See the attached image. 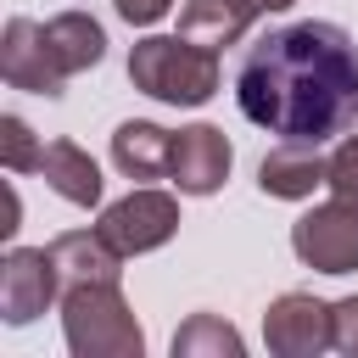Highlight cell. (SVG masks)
Returning a JSON list of instances; mask_svg holds the SVG:
<instances>
[{"label": "cell", "mask_w": 358, "mask_h": 358, "mask_svg": "<svg viewBox=\"0 0 358 358\" xmlns=\"http://www.w3.org/2000/svg\"><path fill=\"white\" fill-rule=\"evenodd\" d=\"M45 45H50V56H56V67L73 78V73H90L101 56H106V34H101V22L90 17V11H62V17H50L45 22Z\"/></svg>", "instance_id": "cell-15"}, {"label": "cell", "mask_w": 358, "mask_h": 358, "mask_svg": "<svg viewBox=\"0 0 358 358\" xmlns=\"http://www.w3.org/2000/svg\"><path fill=\"white\" fill-rule=\"evenodd\" d=\"M0 162H6V173H39V162H45V145L34 140V129L17 112L0 117Z\"/></svg>", "instance_id": "cell-17"}, {"label": "cell", "mask_w": 358, "mask_h": 358, "mask_svg": "<svg viewBox=\"0 0 358 358\" xmlns=\"http://www.w3.org/2000/svg\"><path fill=\"white\" fill-rule=\"evenodd\" d=\"M268 11V0H185L179 11V34L201 50H224L235 45L257 17Z\"/></svg>", "instance_id": "cell-11"}, {"label": "cell", "mask_w": 358, "mask_h": 358, "mask_svg": "<svg viewBox=\"0 0 358 358\" xmlns=\"http://www.w3.org/2000/svg\"><path fill=\"white\" fill-rule=\"evenodd\" d=\"M112 6H117V17H123V22L151 28V22H162V17H168V6H173V0H112Z\"/></svg>", "instance_id": "cell-20"}, {"label": "cell", "mask_w": 358, "mask_h": 358, "mask_svg": "<svg viewBox=\"0 0 358 358\" xmlns=\"http://www.w3.org/2000/svg\"><path fill=\"white\" fill-rule=\"evenodd\" d=\"M56 274L62 285H95V280H117L123 274V252L106 241V229H67L50 241Z\"/></svg>", "instance_id": "cell-12"}, {"label": "cell", "mask_w": 358, "mask_h": 358, "mask_svg": "<svg viewBox=\"0 0 358 358\" xmlns=\"http://www.w3.org/2000/svg\"><path fill=\"white\" fill-rule=\"evenodd\" d=\"M263 341L274 358H319L330 347V302L308 291H285L263 313Z\"/></svg>", "instance_id": "cell-7"}, {"label": "cell", "mask_w": 358, "mask_h": 358, "mask_svg": "<svg viewBox=\"0 0 358 358\" xmlns=\"http://www.w3.org/2000/svg\"><path fill=\"white\" fill-rule=\"evenodd\" d=\"M101 229L106 241L123 252V257H140V252H157L173 241L179 229V201L168 190H129L123 201H112L101 213Z\"/></svg>", "instance_id": "cell-5"}, {"label": "cell", "mask_w": 358, "mask_h": 358, "mask_svg": "<svg viewBox=\"0 0 358 358\" xmlns=\"http://www.w3.org/2000/svg\"><path fill=\"white\" fill-rule=\"evenodd\" d=\"M324 185H330L336 201L358 207V134H347V140L330 151V173H324Z\"/></svg>", "instance_id": "cell-18"}, {"label": "cell", "mask_w": 358, "mask_h": 358, "mask_svg": "<svg viewBox=\"0 0 358 358\" xmlns=\"http://www.w3.org/2000/svg\"><path fill=\"white\" fill-rule=\"evenodd\" d=\"M229 162H235V151H229L224 129L190 123V129L173 134V168H168V179H173L185 196H213V190L229 179Z\"/></svg>", "instance_id": "cell-9"}, {"label": "cell", "mask_w": 358, "mask_h": 358, "mask_svg": "<svg viewBox=\"0 0 358 358\" xmlns=\"http://www.w3.org/2000/svg\"><path fill=\"white\" fill-rule=\"evenodd\" d=\"M112 162H117V173H129V179H162V173L173 168V134L157 129V123H145V117L117 123V134H112Z\"/></svg>", "instance_id": "cell-13"}, {"label": "cell", "mask_w": 358, "mask_h": 358, "mask_svg": "<svg viewBox=\"0 0 358 358\" xmlns=\"http://www.w3.org/2000/svg\"><path fill=\"white\" fill-rule=\"evenodd\" d=\"M324 173H330V157H319V145H308V140H280V145L257 162V185H263V196H274V201H302V196H313V190L324 185Z\"/></svg>", "instance_id": "cell-10"}, {"label": "cell", "mask_w": 358, "mask_h": 358, "mask_svg": "<svg viewBox=\"0 0 358 358\" xmlns=\"http://www.w3.org/2000/svg\"><path fill=\"white\" fill-rule=\"evenodd\" d=\"M62 336H67L73 358H140L145 352V330L129 313L117 280L67 285L62 291Z\"/></svg>", "instance_id": "cell-2"}, {"label": "cell", "mask_w": 358, "mask_h": 358, "mask_svg": "<svg viewBox=\"0 0 358 358\" xmlns=\"http://www.w3.org/2000/svg\"><path fill=\"white\" fill-rule=\"evenodd\" d=\"M173 358H241V330L218 313H190L173 330Z\"/></svg>", "instance_id": "cell-16"}, {"label": "cell", "mask_w": 358, "mask_h": 358, "mask_svg": "<svg viewBox=\"0 0 358 358\" xmlns=\"http://www.w3.org/2000/svg\"><path fill=\"white\" fill-rule=\"evenodd\" d=\"M330 347L358 358V296H341L330 302Z\"/></svg>", "instance_id": "cell-19"}, {"label": "cell", "mask_w": 358, "mask_h": 358, "mask_svg": "<svg viewBox=\"0 0 358 358\" xmlns=\"http://www.w3.org/2000/svg\"><path fill=\"white\" fill-rule=\"evenodd\" d=\"M0 73L11 90H28V95H62L67 73L56 67L50 45H45V28L28 22V17H11L6 34H0Z\"/></svg>", "instance_id": "cell-8"}, {"label": "cell", "mask_w": 358, "mask_h": 358, "mask_svg": "<svg viewBox=\"0 0 358 358\" xmlns=\"http://www.w3.org/2000/svg\"><path fill=\"white\" fill-rule=\"evenodd\" d=\"M291 252L319 274H352L358 268V207L324 201L291 224Z\"/></svg>", "instance_id": "cell-4"}, {"label": "cell", "mask_w": 358, "mask_h": 358, "mask_svg": "<svg viewBox=\"0 0 358 358\" xmlns=\"http://www.w3.org/2000/svg\"><path fill=\"white\" fill-rule=\"evenodd\" d=\"M235 106L280 140L324 145L358 123V45L319 17L268 28L235 67Z\"/></svg>", "instance_id": "cell-1"}, {"label": "cell", "mask_w": 358, "mask_h": 358, "mask_svg": "<svg viewBox=\"0 0 358 358\" xmlns=\"http://www.w3.org/2000/svg\"><path fill=\"white\" fill-rule=\"evenodd\" d=\"M285 6H296V0H268V11H285Z\"/></svg>", "instance_id": "cell-21"}, {"label": "cell", "mask_w": 358, "mask_h": 358, "mask_svg": "<svg viewBox=\"0 0 358 358\" xmlns=\"http://www.w3.org/2000/svg\"><path fill=\"white\" fill-rule=\"evenodd\" d=\"M39 173H45V185H50L62 201H73V207H95V201H101V168H95V157H90L78 140H50Z\"/></svg>", "instance_id": "cell-14"}, {"label": "cell", "mask_w": 358, "mask_h": 358, "mask_svg": "<svg viewBox=\"0 0 358 358\" xmlns=\"http://www.w3.org/2000/svg\"><path fill=\"white\" fill-rule=\"evenodd\" d=\"M56 257L50 246H11L0 263V313L6 324H34L50 302H56Z\"/></svg>", "instance_id": "cell-6"}, {"label": "cell", "mask_w": 358, "mask_h": 358, "mask_svg": "<svg viewBox=\"0 0 358 358\" xmlns=\"http://www.w3.org/2000/svg\"><path fill=\"white\" fill-rule=\"evenodd\" d=\"M129 78L151 101L168 106H201L218 90V50L190 45L185 34H151L129 50Z\"/></svg>", "instance_id": "cell-3"}]
</instances>
